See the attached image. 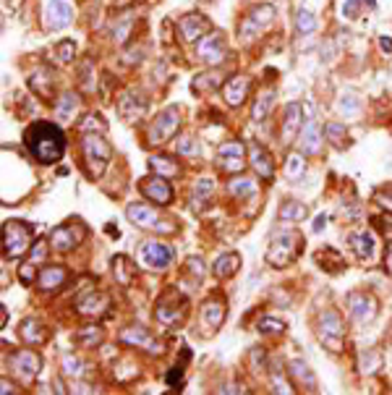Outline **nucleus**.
<instances>
[{
	"label": "nucleus",
	"mask_w": 392,
	"mask_h": 395,
	"mask_svg": "<svg viewBox=\"0 0 392 395\" xmlns=\"http://www.w3.org/2000/svg\"><path fill=\"white\" fill-rule=\"evenodd\" d=\"M84 235H87V228H84L81 222L58 225V228H53V233H50V246L58 251H68V249H73L76 244H81Z\"/></svg>",
	"instance_id": "ddd939ff"
},
{
	"label": "nucleus",
	"mask_w": 392,
	"mask_h": 395,
	"mask_svg": "<svg viewBox=\"0 0 392 395\" xmlns=\"http://www.w3.org/2000/svg\"><path fill=\"white\" fill-rule=\"evenodd\" d=\"M324 133H327L330 142H332L335 146H340V149L348 144V131H345L343 123H327V126H324Z\"/></svg>",
	"instance_id": "c03bdc74"
},
{
	"label": "nucleus",
	"mask_w": 392,
	"mask_h": 395,
	"mask_svg": "<svg viewBox=\"0 0 392 395\" xmlns=\"http://www.w3.org/2000/svg\"><path fill=\"white\" fill-rule=\"evenodd\" d=\"M220 81H222V73H202L199 79H194L191 87L196 89V92H204V89L220 87Z\"/></svg>",
	"instance_id": "a18cd8bd"
},
{
	"label": "nucleus",
	"mask_w": 392,
	"mask_h": 395,
	"mask_svg": "<svg viewBox=\"0 0 392 395\" xmlns=\"http://www.w3.org/2000/svg\"><path fill=\"white\" fill-rule=\"evenodd\" d=\"M387 270L392 272V249H390V254H387Z\"/></svg>",
	"instance_id": "e2e57ef3"
},
{
	"label": "nucleus",
	"mask_w": 392,
	"mask_h": 395,
	"mask_svg": "<svg viewBox=\"0 0 392 395\" xmlns=\"http://www.w3.org/2000/svg\"><path fill=\"white\" fill-rule=\"evenodd\" d=\"M324 228H327V218H324V215H319V218H317V222H314V231H317V233H322Z\"/></svg>",
	"instance_id": "bf43d9fd"
},
{
	"label": "nucleus",
	"mask_w": 392,
	"mask_h": 395,
	"mask_svg": "<svg viewBox=\"0 0 392 395\" xmlns=\"http://www.w3.org/2000/svg\"><path fill=\"white\" fill-rule=\"evenodd\" d=\"M304 170H306L304 152H296V155H291L288 162H285V176L291 178V181H296V178L304 176Z\"/></svg>",
	"instance_id": "37998d69"
},
{
	"label": "nucleus",
	"mask_w": 392,
	"mask_h": 395,
	"mask_svg": "<svg viewBox=\"0 0 392 395\" xmlns=\"http://www.w3.org/2000/svg\"><path fill=\"white\" fill-rule=\"evenodd\" d=\"M155 314H157V322L160 324H175L181 320V314H183V307L181 304H160Z\"/></svg>",
	"instance_id": "58836bf2"
},
{
	"label": "nucleus",
	"mask_w": 392,
	"mask_h": 395,
	"mask_svg": "<svg viewBox=\"0 0 392 395\" xmlns=\"http://www.w3.org/2000/svg\"><path fill=\"white\" fill-rule=\"evenodd\" d=\"M248 160H251V168L257 170V176H261V181L275 178V162L259 142H248Z\"/></svg>",
	"instance_id": "a211bd4d"
},
{
	"label": "nucleus",
	"mask_w": 392,
	"mask_h": 395,
	"mask_svg": "<svg viewBox=\"0 0 392 395\" xmlns=\"http://www.w3.org/2000/svg\"><path fill=\"white\" fill-rule=\"evenodd\" d=\"M228 191H231L235 199H254L257 196V183L251 178H233L228 183Z\"/></svg>",
	"instance_id": "473e14b6"
},
{
	"label": "nucleus",
	"mask_w": 392,
	"mask_h": 395,
	"mask_svg": "<svg viewBox=\"0 0 392 395\" xmlns=\"http://www.w3.org/2000/svg\"><path fill=\"white\" fill-rule=\"evenodd\" d=\"M126 259L123 257H116V262H113V272L118 275V280L120 283H129V267H126Z\"/></svg>",
	"instance_id": "603ef678"
},
{
	"label": "nucleus",
	"mask_w": 392,
	"mask_h": 395,
	"mask_svg": "<svg viewBox=\"0 0 392 395\" xmlns=\"http://www.w3.org/2000/svg\"><path fill=\"white\" fill-rule=\"evenodd\" d=\"M317 333L319 340L330 351H343V340H345V324L340 320V314L335 309H324L317 320Z\"/></svg>",
	"instance_id": "39448f33"
},
{
	"label": "nucleus",
	"mask_w": 392,
	"mask_h": 395,
	"mask_svg": "<svg viewBox=\"0 0 392 395\" xmlns=\"http://www.w3.org/2000/svg\"><path fill=\"white\" fill-rule=\"evenodd\" d=\"M175 152H178V155H186V157H199V155H202V146H199V142H196L194 136H181V139L175 142Z\"/></svg>",
	"instance_id": "79ce46f5"
},
{
	"label": "nucleus",
	"mask_w": 392,
	"mask_h": 395,
	"mask_svg": "<svg viewBox=\"0 0 392 395\" xmlns=\"http://www.w3.org/2000/svg\"><path fill=\"white\" fill-rule=\"evenodd\" d=\"M81 361L73 353H63V374L66 377H81Z\"/></svg>",
	"instance_id": "de8ad7c7"
},
{
	"label": "nucleus",
	"mask_w": 392,
	"mask_h": 395,
	"mask_svg": "<svg viewBox=\"0 0 392 395\" xmlns=\"http://www.w3.org/2000/svg\"><path fill=\"white\" fill-rule=\"evenodd\" d=\"M244 155H246V146L241 142H225L218 149V168L225 173H241L246 168Z\"/></svg>",
	"instance_id": "4468645a"
},
{
	"label": "nucleus",
	"mask_w": 392,
	"mask_h": 395,
	"mask_svg": "<svg viewBox=\"0 0 392 395\" xmlns=\"http://www.w3.org/2000/svg\"><path fill=\"white\" fill-rule=\"evenodd\" d=\"M379 44H382V50H390V53H392V40L382 37V40H379Z\"/></svg>",
	"instance_id": "052dcab7"
},
{
	"label": "nucleus",
	"mask_w": 392,
	"mask_h": 395,
	"mask_svg": "<svg viewBox=\"0 0 392 395\" xmlns=\"http://www.w3.org/2000/svg\"><path fill=\"white\" fill-rule=\"evenodd\" d=\"M178 129H181V110L175 105H170V107H165L160 116L155 118V123L149 126L146 139H149V144H162V142L173 139Z\"/></svg>",
	"instance_id": "0eeeda50"
},
{
	"label": "nucleus",
	"mask_w": 392,
	"mask_h": 395,
	"mask_svg": "<svg viewBox=\"0 0 392 395\" xmlns=\"http://www.w3.org/2000/svg\"><path fill=\"white\" fill-rule=\"evenodd\" d=\"M81 129H84V131H92V129H97V131H105V129H107V126H105V120H102L100 116H89L87 120H84V123H81Z\"/></svg>",
	"instance_id": "864d4df0"
},
{
	"label": "nucleus",
	"mask_w": 392,
	"mask_h": 395,
	"mask_svg": "<svg viewBox=\"0 0 392 395\" xmlns=\"http://www.w3.org/2000/svg\"><path fill=\"white\" fill-rule=\"evenodd\" d=\"M120 340L126 346H133V348H144L149 353H162V343H157L155 337L149 335V330L142 327V324H131L126 330H120Z\"/></svg>",
	"instance_id": "f3484780"
},
{
	"label": "nucleus",
	"mask_w": 392,
	"mask_h": 395,
	"mask_svg": "<svg viewBox=\"0 0 392 395\" xmlns=\"http://www.w3.org/2000/svg\"><path fill=\"white\" fill-rule=\"evenodd\" d=\"M238 267H241V257H238L235 251H225V254H220L218 259H215V264H212V275L218 280H228L238 272Z\"/></svg>",
	"instance_id": "393cba45"
},
{
	"label": "nucleus",
	"mask_w": 392,
	"mask_h": 395,
	"mask_svg": "<svg viewBox=\"0 0 392 395\" xmlns=\"http://www.w3.org/2000/svg\"><path fill=\"white\" fill-rule=\"evenodd\" d=\"M73 21V5L68 0H47L42 8V24L47 31L66 29Z\"/></svg>",
	"instance_id": "1a4fd4ad"
},
{
	"label": "nucleus",
	"mask_w": 392,
	"mask_h": 395,
	"mask_svg": "<svg viewBox=\"0 0 392 395\" xmlns=\"http://www.w3.org/2000/svg\"><path fill=\"white\" fill-rule=\"evenodd\" d=\"M129 29H131V21H123V24H118V27H116V40H118V42H126V37H129Z\"/></svg>",
	"instance_id": "4d7b16f0"
},
{
	"label": "nucleus",
	"mask_w": 392,
	"mask_h": 395,
	"mask_svg": "<svg viewBox=\"0 0 392 395\" xmlns=\"http://www.w3.org/2000/svg\"><path fill=\"white\" fill-rule=\"evenodd\" d=\"M149 168L157 173V176H165V178H175L181 173V168H178V162L170 160V157H165V155H157V157H149Z\"/></svg>",
	"instance_id": "f704fd0d"
},
{
	"label": "nucleus",
	"mask_w": 392,
	"mask_h": 395,
	"mask_svg": "<svg viewBox=\"0 0 392 395\" xmlns=\"http://www.w3.org/2000/svg\"><path fill=\"white\" fill-rule=\"evenodd\" d=\"M81 152H84V162H87V170L92 178H100L113 160V149L100 133H87L81 142Z\"/></svg>",
	"instance_id": "f03ea898"
},
{
	"label": "nucleus",
	"mask_w": 392,
	"mask_h": 395,
	"mask_svg": "<svg viewBox=\"0 0 392 395\" xmlns=\"http://www.w3.org/2000/svg\"><path fill=\"white\" fill-rule=\"evenodd\" d=\"M44 254H47V244H44V241H37V244H34V251H31L29 259H31V262L40 264V262L44 259Z\"/></svg>",
	"instance_id": "6e6d98bb"
},
{
	"label": "nucleus",
	"mask_w": 392,
	"mask_h": 395,
	"mask_svg": "<svg viewBox=\"0 0 392 395\" xmlns=\"http://www.w3.org/2000/svg\"><path fill=\"white\" fill-rule=\"evenodd\" d=\"M337 113L345 118H356L361 113V100L353 92H343L340 100H337Z\"/></svg>",
	"instance_id": "e433bc0d"
},
{
	"label": "nucleus",
	"mask_w": 392,
	"mask_h": 395,
	"mask_svg": "<svg viewBox=\"0 0 392 395\" xmlns=\"http://www.w3.org/2000/svg\"><path fill=\"white\" fill-rule=\"evenodd\" d=\"M55 53H58V60L60 63H68L73 58V53H76V44L71 40H63V42L55 47Z\"/></svg>",
	"instance_id": "8fccbe9b"
},
{
	"label": "nucleus",
	"mask_w": 392,
	"mask_h": 395,
	"mask_svg": "<svg viewBox=\"0 0 392 395\" xmlns=\"http://www.w3.org/2000/svg\"><path fill=\"white\" fill-rule=\"evenodd\" d=\"M40 353L31 351V348H21V351H16L11 356V369H14V374L18 380L24 382V385H31L34 377H37V372H40Z\"/></svg>",
	"instance_id": "9b49d317"
},
{
	"label": "nucleus",
	"mask_w": 392,
	"mask_h": 395,
	"mask_svg": "<svg viewBox=\"0 0 392 395\" xmlns=\"http://www.w3.org/2000/svg\"><path fill=\"white\" fill-rule=\"evenodd\" d=\"M309 215V207L304 202H296V199H285L280 209H277V218L280 222H301Z\"/></svg>",
	"instance_id": "c85d7f7f"
},
{
	"label": "nucleus",
	"mask_w": 392,
	"mask_h": 395,
	"mask_svg": "<svg viewBox=\"0 0 392 395\" xmlns=\"http://www.w3.org/2000/svg\"><path fill=\"white\" fill-rule=\"evenodd\" d=\"M178 29H181L186 42H196V40H202L204 34H207L209 21H207L202 14H186L178 21Z\"/></svg>",
	"instance_id": "412c9836"
},
{
	"label": "nucleus",
	"mask_w": 392,
	"mask_h": 395,
	"mask_svg": "<svg viewBox=\"0 0 392 395\" xmlns=\"http://www.w3.org/2000/svg\"><path fill=\"white\" fill-rule=\"evenodd\" d=\"M379 222H382V231H384V235H387V238L392 241V215H384V218L379 220Z\"/></svg>",
	"instance_id": "13d9d810"
},
{
	"label": "nucleus",
	"mask_w": 392,
	"mask_h": 395,
	"mask_svg": "<svg viewBox=\"0 0 392 395\" xmlns=\"http://www.w3.org/2000/svg\"><path fill=\"white\" fill-rule=\"evenodd\" d=\"M24 142L29 155L42 165H53L63 157L66 152V136L60 131L55 123H47V120H37L31 123L27 133H24Z\"/></svg>",
	"instance_id": "f257e3e1"
},
{
	"label": "nucleus",
	"mask_w": 392,
	"mask_h": 395,
	"mask_svg": "<svg viewBox=\"0 0 392 395\" xmlns=\"http://www.w3.org/2000/svg\"><path fill=\"white\" fill-rule=\"evenodd\" d=\"M272 18H275V8H272V5H257V8H254L251 14H246V18L241 21L244 40H251V37L261 34V31L272 24Z\"/></svg>",
	"instance_id": "2eb2a0df"
},
{
	"label": "nucleus",
	"mask_w": 392,
	"mask_h": 395,
	"mask_svg": "<svg viewBox=\"0 0 392 395\" xmlns=\"http://www.w3.org/2000/svg\"><path fill=\"white\" fill-rule=\"evenodd\" d=\"M18 333H21V340L29 343V346H40V343L47 340V327L42 322H37V320H24Z\"/></svg>",
	"instance_id": "c756f323"
},
{
	"label": "nucleus",
	"mask_w": 392,
	"mask_h": 395,
	"mask_svg": "<svg viewBox=\"0 0 392 395\" xmlns=\"http://www.w3.org/2000/svg\"><path fill=\"white\" fill-rule=\"evenodd\" d=\"M212 194H215V181L212 178H199L194 183V191H191V202H194V207H204V202Z\"/></svg>",
	"instance_id": "c9c22d12"
},
{
	"label": "nucleus",
	"mask_w": 392,
	"mask_h": 395,
	"mask_svg": "<svg viewBox=\"0 0 392 395\" xmlns=\"http://www.w3.org/2000/svg\"><path fill=\"white\" fill-rule=\"evenodd\" d=\"M304 107L298 103H291L288 107H285V113H283V126H280V144L288 146L301 133V129H304Z\"/></svg>",
	"instance_id": "dca6fc26"
},
{
	"label": "nucleus",
	"mask_w": 392,
	"mask_h": 395,
	"mask_svg": "<svg viewBox=\"0 0 392 395\" xmlns=\"http://www.w3.org/2000/svg\"><path fill=\"white\" fill-rule=\"evenodd\" d=\"M301 244H304V238L296 231L277 233L272 238V244H270V249H267V262L272 264V267H285V264L296 262L298 254H301Z\"/></svg>",
	"instance_id": "7ed1b4c3"
},
{
	"label": "nucleus",
	"mask_w": 392,
	"mask_h": 395,
	"mask_svg": "<svg viewBox=\"0 0 392 395\" xmlns=\"http://www.w3.org/2000/svg\"><path fill=\"white\" fill-rule=\"evenodd\" d=\"M34 275H37V262H24L21 264V270H18V278H21V283H27L29 285L31 280H34Z\"/></svg>",
	"instance_id": "3c124183"
},
{
	"label": "nucleus",
	"mask_w": 392,
	"mask_h": 395,
	"mask_svg": "<svg viewBox=\"0 0 392 395\" xmlns=\"http://www.w3.org/2000/svg\"><path fill=\"white\" fill-rule=\"evenodd\" d=\"M107 296L105 293H89L84 298H79V314H84V317H100L102 311L107 309Z\"/></svg>",
	"instance_id": "cd10ccee"
},
{
	"label": "nucleus",
	"mask_w": 392,
	"mask_h": 395,
	"mask_svg": "<svg viewBox=\"0 0 392 395\" xmlns=\"http://www.w3.org/2000/svg\"><path fill=\"white\" fill-rule=\"evenodd\" d=\"M272 105H275V92L272 89H267V92H261L259 97H257V103L251 107V118L259 123L264 118L270 116V110H272Z\"/></svg>",
	"instance_id": "72a5a7b5"
},
{
	"label": "nucleus",
	"mask_w": 392,
	"mask_h": 395,
	"mask_svg": "<svg viewBox=\"0 0 392 395\" xmlns=\"http://www.w3.org/2000/svg\"><path fill=\"white\" fill-rule=\"evenodd\" d=\"M270 377H272V387H275V393H283V395H293V393H296V390H293V385L285 380V377H283V372H280L277 366H272Z\"/></svg>",
	"instance_id": "49530a36"
},
{
	"label": "nucleus",
	"mask_w": 392,
	"mask_h": 395,
	"mask_svg": "<svg viewBox=\"0 0 392 395\" xmlns=\"http://www.w3.org/2000/svg\"><path fill=\"white\" fill-rule=\"evenodd\" d=\"M31 246V228L24 220H8L3 225V249L5 259H16Z\"/></svg>",
	"instance_id": "20e7f679"
},
{
	"label": "nucleus",
	"mask_w": 392,
	"mask_h": 395,
	"mask_svg": "<svg viewBox=\"0 0 392 395\" xmlns=\"http://www.w3.org/2000/svg\"><path fill=\"white\" fill-rule=\"evenodd\" d=\"M366 8L374 11V8H377V0H345L340 11H343V18H348L350 21V18H358Z\"/></svg>",
	"instance_id": "4c0bfd02"
},
{
	"label": "nucleus",
	"mask_w": 392,
	"mask_h": 395,
	"mask_svg": "<svg viewBox=\"0 0 392 395\" xmlns=\"http://www.w3.org/2000/svg\"><path fill=\"white\" fill-rule=\"evenodd\" d=\"M348 241L358 259H371L374 257V235H371V231H353L348 235Z\"/></svg>",
	"instance_id": "a878e982"
},
{
	"label": "nucleus",
	"mask_w": 392,
	"mask_h": 395,
	"mask_svg": "<svg viewBox=\"0 0 392 395\" xmlns=\"http://www.w3.org/2000/svg\"><path fill=\"white\" fill-rule=\"evenodd\" d=\"M186 264H189V270L196 275V278H202L204 275V262H202V257H189L186 259Z\"/></svg>",
	"instance_id": "5fc2aeb1"
},
{
	"label": "nucleus",
	"mask_w": 392,
	"mask_h": 395,
	"mask_svg": "<svg viewBox=\"0 0 392 395\" xmlns=\"http://www.w3.org/2000/svg\"><path fill=\"white\" fill-rule=\"evenodd\" d=\"M118 110L126 120H136L146 113V100L139 92H126L120 100H118Z\"/></svg>",
	"instance_id": "b1692460"
},
{
	"label": "nucleus",
	"mask_w": 392,
	"mask_h": 395,
	"mask_svg": "<svg viewBox=\"0 0 392 395\" xmlns=\"http://www.w3.org/2000/svg\"><path fill=\"white\" fill-rule=\"evenodd\" d=\"M348 311L356 324H369L377 317V298L366 291H353L348 296Z\"/></svg>",
	"instance_id": "9d476101"
},
{
	"label": "nucleus",
	"mask_w": 392,
	"mask_h": 395,
	"mask_svg": "<svg viewBox=\"0 0 392 395\" xmlns=\"http://www.w3.org/2000/svg\"><path fill=\"white\" fill-rule=\"evenodd\" d=\"M142 194H144L149 202H157V205H170V202H173V189H170V183H168L165 176L144 178Z\"/></svg>",
	"instance_id": "6ab92c4d"
},
{
	"label": "nucleus",
	"mask_w": 392,
	"mask_h": 395,
	"mask_svg": "<svg viewBox=\"0 0 392 395\" xmlns=\"http://www.w3.org/2000/svg\"><path fill=\"white\" fill-rule=\"evenodd\" d=\"M79 113V97L73 92L60 94L58 103H55V118L58 120H73V116Z\"/></svg>",
	"instance_id": "2f4dec72"
},
{
	"label": "nucleus",
	"mask_w": 392,
	"mask_h": 395,
	"mask_svg": "<svg viewBox=\"0 0 392 395\" xmlns=\"http://www.w3.org/2000/svg\"><path fill=\"white\" fill-rule=\"evenodd\" d=\"M173 257V246H168L162 241H144L139 246V262L144 264L146 270H165V267H170Z\"/></svg>",
	"instance_id": "6e6552de"
},
{
	"label": "nucleus",
	"mask_w": 392,
	"mask_h": 395,
	"mask_svg": "<svg viewBox=\"0 0 392 395\" xmlns=\"http://www.w3.org/2000/svg\"><path fill=\"white\" fill-rule=\"evenodd\" d=\"M296 29H298V34H314L317 31V16L309 8H301L296 16Z\"/></svg>",
	"instance_id": "ea45409f"
},
{
	"label": "nucleus",
	"mask_w": 392,
	"mask_h": 395,
	"mask_svg": "<svg viewBox=\"0 0 392 395\" xmlns=\"http://www.w3.org/2000/svg\"><path fill=\"white\" fill-rule=\"evenodd\" d=\"M126 218L136 225V228H144V231H157V233H175V225L170 220L160 218V212L155 207L146 205H131L126 209Z\"/></svg>",
	"instance_id": "423d86ee"
},
{
	"label": "nucleus",
	"mask_w": 392,
	"mask_h": 395,
	"mask_svg": "<svg viewBox=\"0 0 392 395\" xmlns=\"http://www.w3.org/2000/svg\"><path fill=\"white\" fill-rule=\"evenodd\" d=\"M257 330L264 333V335H270V333H285V322H283V320H275V317H261Z\"/></svg>",
	"instance_id": "09e8293b"
},
{
	"label": "nucleus",
	"mask_w": 392,
	"mask_h": 395,
	"mask_svg": "<svg viewBox=\"0 0 392 395\" xmlns=\"http://www.w3.org/2000/svg\"><path fill=\"white\" fill-rule=\"evenodd\" d=\"M66 278H68L66 267L50 264V267H44L42 272H40V278H37V285H40L42 291H58L60 285L66 283Z\"/></svg>",
	"instance_id": "bb28decb"
},
{
	"label": "nucleus",
	"mask_w": 392,
	"mask_h": 395,
	"mask_svg": "<svg viewBox=\"0 0 392 395\" xmlns=\"http://www.w3.org/2000/svg\"><path fill=\"white\" fill-rule=\"evenodd\" d=\"M248 87H251L248 76H233L231 81H225V87H222V97H225V103L233 105V107L244 105L248 97Z\"/></svg>",
	"instance_id": "4be33fe9"
},
{
	"label": "nucleus",
	"mask_w": 392,
	"mask_h": 395,
	"mask_svg": "<svg viewBox=\"0 0 392 395\" xmlns=\"http://www.w3.org/2000/svg\"><path fill=\"white\" fill-rule=\"evenodd\" d=\"M322 126L317 118H309L304 123V129L298 133V146H301V152L304 155H317L322 149Z\"/></svg>",
	"instance_id": "aec40b11"
},
{
	"label": "nucleus",
	"mask_w": 392,
	"mask_h": 395,
	"mask_svg": "<svg viewBox=\"0 0 392 395\" xmlns=\"http://www.w3.org/2000/svg\"><path fill=\"white\" fill-rule=\"evenodd\" d=\"M196 55L207 66H220L225 60V37L220 31L204 34L202 40H199V44H196Z\"/></svg>",
	"instance_id": "f8f14e48"
},
{
	"label": "nucleus",
	"mask_w": 392,
	"mask_h": 395,
	"mask_svg": "<svg viewBox=\"0 0 392 395\" xmlns=\"http://www.w3.org/2000/svg\"><path fill=\"white\" fill-rule=\"evenodd\" d=\"M8 393H14V387H11V385H8V380L3 377V395H8Z\"/></svg>",
	"instance_id": "680f3d73"
},
{
	"label": "nucleus",
	"mask_w": 392,
	"mask_h": 395,
	"mask_svg": "<svg viewBox=\"0 0 392 395\" xmlns=\"http://www.w3.org/2000/svg\"><path fill=\"white\" fill-rule=\"evenodd\" d=\"M225 314H228V307H225V298L222 296H209L202 307V320L207 322V327H220L225 322Z\"/></svg>",
	"instance_id": "5701e85b"
},
{
	"label": "nucleus",
	"mask_w": 392,
	"mask_h": 395,
	"mask_svg": "<svg viewBox=\"0 0 392 395\" xmlns=\"http://www.w3.org/2000/svg\"><path fill=\"white\" fill-rule=\"evenodd\" d=\"M73 340L79 343V346H84V348H92V346H97L102 343V330L100 327H84V330H79Z\"/></svg>",
	"instance_id": "a19ab883"
},
{
	"label": "nucleus",
	"mask_w": 392,
	"mask_h": 395,
	"mask_svg": "<svg viewBox=\"0 0 392 395\" xmlns=\"http://www.w3.org/2000/svg\"><path fill=\"white\" fill-rule=\"evenodd\" d=\"M291 374L296 377L298 385H304L309 393H314V390H317V377H314V372L309 369L306 361H301V359H293V361H291Z\"/></svg>",
	"instance_id": "7c9ffc66"
}]
</instances>
